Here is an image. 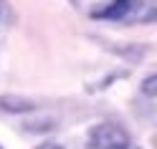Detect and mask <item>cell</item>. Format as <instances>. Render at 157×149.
I'll return each instance as SVG.
<instances>
[{"label":"cell","instance_id":"6da1fadb","mask_svg":"<svg viewBox=\"0 0 157 149\" xmlns=\"http://www.w3.org/2000/svg\"><path fill=\"white\" fill-rule=\"evenodd\" d=\"M140 10H142V0H112L104 10L94 13L99 18H140Z\"/></svg>","mask_w":157,"mask_h":149},{"label":"cell","instance_id":"7a4b0ae2","mask_svg":"<svg viewBox=\"0 0 157 149\" xmlns=\"http://www.w3.org/2000/svg\"><path fill=\"white\" fill-rule=\"evenodd\" d=\"M89 142H91V147L104 149V147H109V144H114V142H127V136H124V132H122L119 126L101 124V126H96L94 132H91Z\"/></svg>","mask_w":157,"mask_h":149},{"label":"cell","instance_id":"3957f363","mask_svg":"<svg viewBox=\"0 0 157 149\" xmlns=\"http://www.w3.org/2000/svg\"><path fill=\"white\" fill-rule=\"evenodd\" d=\"M0 109L8 114H25V111H36L38 106L23 96H0Z\"/></svg>","mask_w":157,"mask_h":149},{"label":"cell","instance_id":"277c9868","mask_svg":"<svg viewBox=\"0 0 157 149\" xmlns=\"http://www.w3.org/2000/svg\"><path fill=\"white\" fill-rule=\"evenodd\" d=\"M56 119H51V116H41V119H33V121H28L25 124V129L28 132H51V129H56Z\"/></svg>","mask_w":157,"mask_h":149},{"label":"cell","instance_id":"5b68a950","mask_svg":"<svg viewBox=\"0 0 157 149\" xmlns=\"http://www.w3.org/2000/svg\"><path fill=\"white\" fill-rule=\"evenodd\" d=\"M142 94H144V96H150V99L157 96V73H150V76L142 81Z\"/></svg>","mask_w":157,"mask_h":149},{"label":"cell","instance_id":"8992f818","mask_svg":"<svg viewBox=\"0 0 157 149\" xmlns=\"http://www.w3.org/2000/svg\"><path fill=\"white\" fill-rule=\"evenodd\" d=\"M104 149H132L127 142H114V144H109V147H104Z\"/></svg>","mask_w":157,"mask_h":149},{"label":"cell","instance_id":"52a82bcc","mask_svg":"<svg viewBox=\"0 0 157 149\" xmlns=\"http://www.w3.org/2000/svg\"><path fill=\"white\" fill-rule=\"evenodd\" d=\"M38 149H63V147H58V144H41Z\"/></svg>","mask_w":157,"mask_h":149}]
</instances>
